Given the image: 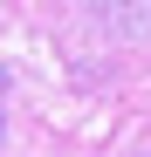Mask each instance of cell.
Listing matches in <instances>:
<instances>
[{"mask_svg": "<svg viewBox=\"0 0 151 157\" xmlns=\"http://www.w3.org/2000/svg\"><path fill=\"white\" fill-rule=\"evenodd\" d=\"M96 7H110V14H117V7H137V0H96Z\"/></svg>", "mask_w": 151, "mask_h": 157, "instance_id": "1", "label": "cell"}]
</instances>
